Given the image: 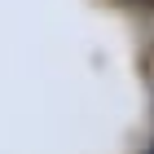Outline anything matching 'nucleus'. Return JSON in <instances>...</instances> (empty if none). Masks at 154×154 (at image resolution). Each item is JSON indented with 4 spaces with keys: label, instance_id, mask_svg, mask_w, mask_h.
I'll return each mask as SVG.
<instances>
[]
</instances>
